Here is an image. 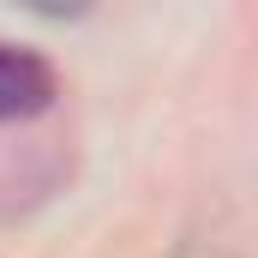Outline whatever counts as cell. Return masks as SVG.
<instances>
[{"instance_id":"1","label":"cell","mask_w":258,"mask_h":258,"mask_svg":"<svg viewBox=\"0 0 258 258\" xmlns=\"http://www.w3.org/2000/svg\"><path fill=\"white\" fill-rule=\"evenodd\" d=\"M60 78L54 66L42 60L36 48H18V42H0V126L6 120H30L54 102Z\"/></svg>"}]
</instances>
